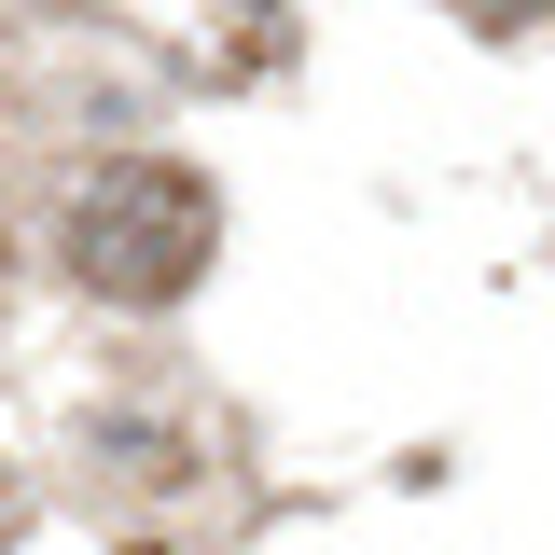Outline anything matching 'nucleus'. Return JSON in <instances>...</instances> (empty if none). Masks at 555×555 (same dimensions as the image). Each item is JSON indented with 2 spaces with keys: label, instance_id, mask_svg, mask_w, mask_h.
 I'll use <instances>...</instances> for the list:
<instances>
[{
  "label": "nucleus",
  "instance_id": "nucleus-1",
  "mask_svg": "<svg viewBox=\"0 0 555 555\" xmlns=\"http://www.w3.org/2000/svg\"><path fill=\"white\" fill-rule=\"evenodd\" d=\"M208 236H222V208L195 167H98L69 195V278L98 306H181L208 278Z\"/></svg>",
  "mask_w": 555,
  "mask_h": 555
},
{
  "label": "nucleus",
  "instance_id": "nucleus-2",
  "mask_svg": "<svg viewBox=\"0 0 555 555\" xmlns=\"http://www.w3.org/2000/svg\"><path fill=\"white\" fill-rule=\"evenodd\" d=\"M473 14H542V0H473Z\"/></svg>",
  "mask_w": 555,
  "mask_h": 555
},
{
  "label": "nucleus",
  "instance_id": "nucleus-3",
  "mask_svg": "<svg viewBox=\"0 0 555 555\" xmlns=\"http://www.w3.org/2000/svg\"><path fill=\"white\" fill-rule=\"evenodd\" d=\"M0 528H14V500H0Z\"/></svg>",
  "mask_w": 555,
  "mask_h": 555
}]
</instances>
